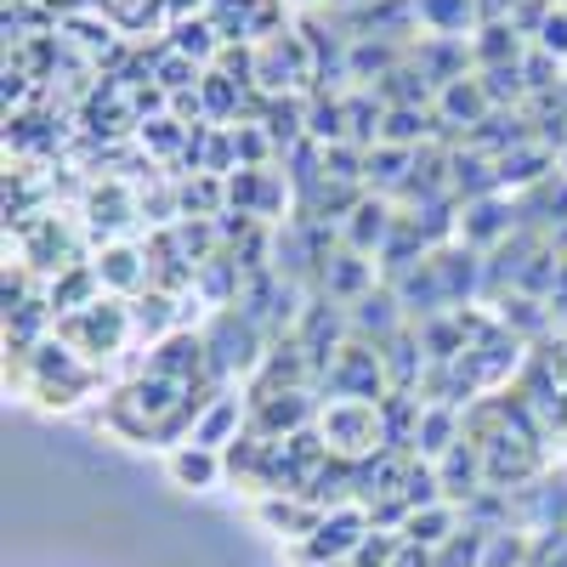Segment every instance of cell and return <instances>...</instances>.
<instances>
[{
	"label": "cell",
	"instance_id": "obj_1",
	"mask_svg": "<svg viewBox=\"0 0 567 567\" xmlns=\"http://www.w3.org/2000/svg\"><path fill=\"white\" fill-rule=\"evenodd\" d=\"M352 528H358V523H352V516H341V523H323V539H318L312 550H318V556H329V550H347V545L358 539Z\"/></svg>",
	"mask_w": 567,
	"mask_h": 567
},
{
	"label": "cell",
	"instance_id": "obj_2",
	"mask_svg": "<svg viewBox=\"0 0 567 567\" xmlns=\"http://www.w3.org/2000/svg\"><path fill=\"white\" fill-rule=\"evenodd\" d=\"M176 477H182V483H210V460H205V454H182V460H176Z\"/></svg>",
	"mask_w": 567,
	"mask_h": 567
},
{
	"label": "cell",
	"instance_id": "obj_4",
	"mask_svg": "<svg viewBox=\"0 0 567 567\" xmlns=\"http://www.w3.org/2000/svg\"><path fill=\"white\" fill-rule=\"evenodd\" d=\"M398 567H425V556H414V550H409V556H403Z\"/></svg>",
	"mask_w": 567,
	"mask_h": 567
},
{
	"label": "cell",
	"instance_id": "obj_3",
	"mask_svg": "<svg viewBox=\"0 0 567 567\" xmlns=\"http://www.w3.org/2000/svg\"><path fill=\"white\" fill-rule=\"evenodd\" d=\"M443 523H449L443 511H425V516H414V523H409V534L414 539H443Z\"/></svg>",
	"mask_w": 567,
	"mask_h": 567
}]
</instances>
